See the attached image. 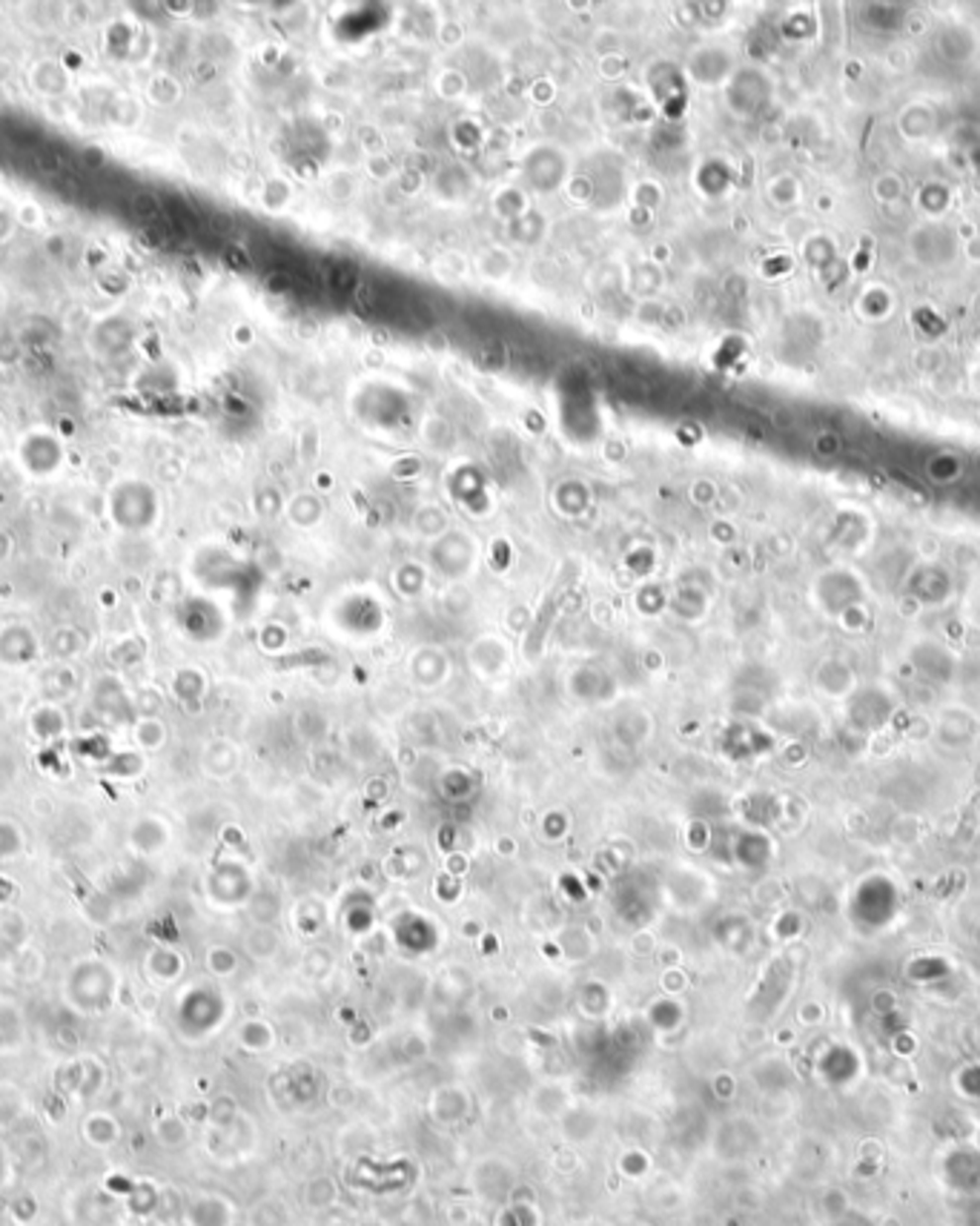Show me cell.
Segmentation results:
<instances>
[{
  "label": "cell",
  "mask_w": 980,
  "mask_h": 1226,
  "mask_svg": "<svg viewBox=\"0 0 980 1226\" xmlns=\"http://www.w3.org/2000/svg\"><path fill=\"white\" fill-rule=\"evenodd\" d=\"M35 654H38V642L29 627L9 625L0 630V662L6 668L29 665Z\"/></svg>",
  "instance_id": "1"
},
{
  "label": "cell",
  "mask_w": 980,
  "mask_h": 1226,
  "mask_svg": "<svg viewBox=\"0 0 980 1226\" xmlns=\"http://www.w3.org/2000/svg\"><path fill=\"white\" fill-rule=\"evenodd\" d=\"M32 728H35V734L41 736V739H57V736L66 731V719H63V713L57 708L44 706V708L35 710Z\"/></svg>",
  "instance_id": "2"
},
{
  "label": "cell",
  "mask_w": 980,
  "mask_h": 1226,
  "mask_svg": "<svg viewBox=\"0 0 980 1226\" xmlns=\"http://www.w3.org/2000/svg\"><path fill=\"white\" fill-rule=\"evenodd\" d=\"M24 851V834L15 822L0 819V860H15Z\"/></svg>",
  "instance_id": "3"
},
{
  "label": "cell",
  "mask_w": 980,
  "mask_h": 1226,
  "mask_svg": "<svg viewBox=\"0 0 980 1226\" xmlns=\"http://www.w3.org/2000/svg\"><path fill=\"white\" fill-rule=\"evenodd\" d=\"M155 731H163L161 722H155V719H144V722H138V728H136L138 742H141V745H147V748L161 745V739H155Z\"/></svg>",
  "instance_id": "4"
}]
</instances>
